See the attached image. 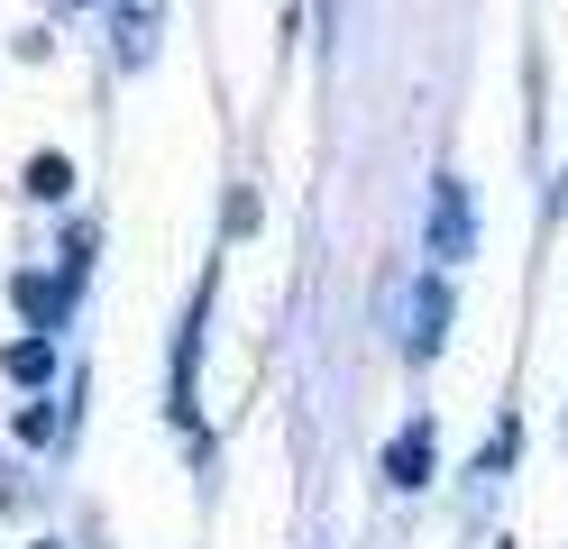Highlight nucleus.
Instances as JSON below:
<instances>
[{"mask_svg": "<svg viewBox=\"0 0 568 549\" xmlns=\"http://www.w3.org/2000/svg\"><path fill=\"white\" fill-rule=\"evenodd\" d=\"M120 19H129V37H120V55H129V64H148V47H156V19H165V0H129Z\"/></svg>", "mask_w": 568, "mask_h": 549, "instance_id": "39448f33", "label": "nucleus"}, {"mask_svg": "<svg viewBox=\"0 0 568 549\" xmlns=\"http://www.w3.org/2000/svg\"><path fill=\"white\" fill-rule=\"evenodd\" d=\"M19 303L38 312V321H55V312H64V284H47V275H19Z\"/></svg>", "mask_w": 568, "mask_h": 549, "instance_id": "0eeeda50", "label": "nucleus"}, {"mask_svg": "<svg viewBox=\"0 0 568 549\" xmlns=\"http://www.w3.org/2000/svg\"><path fill=\"white\" fill-rule=\"evenodd\" d=\"M432 458H440V449H432V421H404V430H395V449H385V476L413 495V486H432Z\"/></svg>", "mask_w": 568, "mask_h": 549, "instance_id": "7ed1b4c3", "label": "nucleus"}, {"mask_svg": "<svg viewBox=\"0 0 568 549\" xmlns=\"http://www.w3.org/2000/svg\"><path fill=\"white\" fill-rule=\"evenodd\" d=\"M468 247H477V220H468V183H458V174H440V183H432V230H422V256H432V266H458Z\"/></svg>", "mask_w": 568, "mask_h": 549, "instance_id": "f257e3e1", "label": "nucleus"}, {"mask_svg": "<svg viewBox=\"0 0 568 549\" xmlns=\"http://www.w3.org/2000/svg\"><path fill=\"white\" fill-rule=\"evenodd\" d=\"M28 193H38V202H64V193H74V165H64V156H38V165H28Z\"/></svg>", "mask_w": 568, "mask_h": 549, "instance_id": "423d86ee", "label": "nucleus"}, {"mask_svg": "<svg viewBox=\"0 0 568 549\" xmlns=\"http://www.w3.org/2000/svg\"><path fill=\"white\" fill-rule=\"evenodd\" d=\"M440 339H449V284L422 275L413 303H404V348H413V357H440Z\"/></svg>", "mask_w": 568, "mask_h": 549, "instance_id": "f03ea898", "label": "nucleus"}, {"mask_svg": "<svg viewBox=\"0 0 568 549\" xmlns=\"http://www.w3.org/2000/svg\"><path fill=\"white\" fill-rule=\"evenodd\" d=\"M47 549H55V540H47Z\"/></svg>", "mask_w": 568, "mask_h": 549, "instance_id": "6e6552de", "label": "nucleus"}, {"mask_svg": "<svg viewBox=\"0 0 568 549\" xmlns=\"http://www.w3.org/2000/svg\"><path fill=\"white\" fill-rule=\"evenodd\" d=\"M0 376H10V385H47L55 376V339H10V348H0Z\"/></svg>", "mask_w": 568, "mask_h": 549, "instance_id": "20e7f679", "label": "nucleus"}]
</instances>
